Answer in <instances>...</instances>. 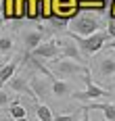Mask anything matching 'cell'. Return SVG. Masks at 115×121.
Here are the masks:
<instances>
[{"mask_svg":"<svg viewBox=\"0 0 115 121\" xmlns=\"http://www.w3.org/2000/svg\"><path fill=\"white\" fill-rule=\"evenodd\" d=\"M54 79H69V77H75V75H84L88 73V69H84L77 60H71V59H54V63L50 65L48 69Z\"/></svg>","mask_w":115,"mask_h":121,"instance_id":"obj_1","label":"cell"},{"mask_svg":"<svg viewBox=\"0 0 115 121\" xmlns=\"http://www.w3.org/2000/svg\"><path fill=\"white\" fill-rule=\"evenodd\" d=\"M71 40L75 42V46L80 50H84V52H88V54H96L98 50L102 48V44H105V40H107V34H101V31H94V34H90V36H75V34H71Z\"/></svg>","mask_w":115,"mask_h":121,"instance_id":"obj_2","label":"cell"},{"mask_svg":"<svg viewBox=\"0 0 115 121\" xmlns=\"http://www.w3.org/2000/svg\"><path fill=\"white\" fill-rule=\"evenodd\" d=\"M67 27L75 36H90V34L98 31V19H94L90 15H82V17H75V19H69Z\"/></svg>","mask_w":115,"mask_h":121,"instance_id":"obj_3","label":"cell"},{"mask_svg":"<svg viewBox=\"0 0 115 121\" xmlns=\"http://www.w3.org/2000/svg\"><path fill=\"white\" fill-rule=\"evenodd\" d=\"M59 52H61V48H59L57 40H48V42H40L31 50V56H36V59H57Z\"/></svg>","mask_w":115,"mask_h":121,"instance_id":"obj_4","label":"cell"},{"mask_svg":"<svg viewBox=\"0 0 115 121\" xmlns=\"http://www.w3.org/2000/svg\"><path fill=\"white\" fill-rule=\"evenodd\" d=\"M84 77H86V90L84 92H73V100H90V98H102L107 96V92L98 88L96 84H92L88 77V73H84Z\"/></svg>","mask_w":115,"mask_h":121,"instance_id":"obj_5","label":"cell"},{"mask_svg":"<svg viewBox=\"0 0 115 121\" xmlns=\"http://www.w3.org/2000/svg\"><path fill=\"white\" fill-rule=\"evenodd\" d=\"M27 86H29V90H34V96L36 98H46L50 94V84H48L44 77H40V75L31 77Z\"/></svg>","mask_w":115,"mask_h":121,"instance_id":"obj_6","label":"cell"},{"mask_svg":"<svg viewBox=\"0 0 115 121\" xmlns=\"http://www.w3.org/2000/svg\"><path fill=\"white\" fill-rule=\"evenodd\" d=\"M61 48H63L65 59H71V60H77V63H80L82 54H80V48L75 46V42H73L71 38H65L63 42H61Z\"/></svg>","mask_w":115,"mask_h":121,"instance_id":"obj_7","label":"cell"},{"mask_svg":"<svg viewBox=\"0 0 115 121\" xmlns=\"http://www.w3.org/2000/svg\"><path fill=\"white\" fill-rule=\"evenodd\" d=\"M54 11L59 13V17L69 19V15L75 11V0H54Z\"/></svg>","mask_w":115,"mask_h":121,"instance_id":"obj_8","label":"cell"},{"mask_svg":"<svg viewBox=\"0 0 115 121\" xmlns=\"http://www.w3.org/2000/svg\"><path fill=\"white\" fill-rule=\"evenodd\" d=\"M50 92L57 96H67V94H71V84L67 79H52Z\"/></svg>","mask_w":115,"mask_h":121,"instance_id":"obj_9","label":"cell"},{"mask_svg":"<svg viewBox=\"0 0 115 121\" xmlns=\"http://www.w3.org/2000/svg\"><path fill=\"white\" fill-rule=\"evenodd\" d=\"M42 38H44L42 31H25V34H23V42H25V46L29 50H34L40 42H42Z\"/></svg>","mask_w":115,"mask_h":121,"instance_id":"obj_10","label":"cell"},{"mask_svg":"<svg viewBox=\"0 0 115 121\" xmlns=\"http://www.w3.org/2000/svg\"><path fill=\"white\" fill-rule=\"evenodd\" d=\"M17 71V63H9V65H2V69H0V86L6 84L11 77L15 75Z\"/></svg>","mask_w":115,"mask_h":121,"instance_id":"obj_11","label":"cell"},{"mask_svg":"<svg viewBox=\"0 0 115 121\" xmlns=\"http://www.w3.org/2000/svg\"><path fill=\"white\" fill-rule=\"evenodd\" d=\"M9 86H11V90L15 92H29V86L25 84V77H11L9 79Z\"/></svg>","mask_w":115,"mask_h":121,"instance_id":"obj_12","label":"cell"},{"mask_svg":"<svg viewBox=\"0 0 115 121\" xmlns=\"http://www.w3.org/2000/svg\"><path fill=\"white\" fill-rule=\"evenodd\" d=\"M92 109L102 111L107 121H115V107H113V104H92Z\"/></svg>","mask_w":115,"mask_h":121,"instance_id":"obj_13","label":"cell"},{"mask_svg":"<svg viewBox=\"0 0 115 121\" xmlns=\"http://www.w3.org/2000/svg\"><path fill=\"white\" fill-rule=\"evenodd\" d=\"M9 113H11V117H15V119L27 117V111H25V107H21L19 102H13V104L9 107Z\"/></svg>","mask_w":115,"mask_h":121,"instance_id":"obj_14","label":"cell"},{"mask_svg":"<svg viewBox=\"0 0 115 121\" xmlns=\"http://www.w3.org/2000/svg\"><path fill=\"white\" fill-rule=\"evenodd\" d=\"M101 73L102 75H113L115 73V60L113 59H102L101 60Z\"/></svg>","mask_w":115,"mask_h":121,"instance_id":"obj_15","label":"cell"},{"mask_svg":"<svg viewBox=\"0 0 115 121\" xmlns=\"http://www.w3.org/2000/svg\"><path fill=\"white\" fill-rule=\"evenodd\" d=\"M36 115H38L40 121H54V119H52V111L48 109L46 104H40L38 111H36Z\"/></svg>","mask_w":115,"mask_h":121,"instance_id":"obj_16","label":"cell"},{"mask_svg":"<svg viewBox=\"0 0 115 121\" xmlns=\"http://www.w3.org/2000/svg\"><path fill=\"white\" fill-rule=\"evenodd\" d=\"M11 48H13V40L11 38H0V50L2 52H9Z\"/></svg>","mask_w":115,"mask_h":121,"instance_id":"obj_17","label":"cell"},{"mask_svg":"<svg viewBox=\"0 0 115 121\" xmlns=\"http://www.w3.org/2000/svg\"><path fill=\"white\" fill-rule=\"evenodd\" d=\"M54 121H77L75 115H59V117H54Z\"/></svg>","mask_w":115,"mask_h":121,"instance_id":"obj_18","label":"cell"},{"mask_svg":"<svg viewBox=\"0 0 115 121\" xmlns=\"http://www.w3.org/2000/svg\"><path fill=\"white\" fill-rule=\"evenodd\" d=\"M107 36L115 38V19H111V21H109V27H107Z\"/></svg>","mask_w":115,"mask_h":121,"instance_id":"obj_19","label":"cell"},{"mask_svg":"<svg viewBox=\"0 0 115 121\" xmlns=\"http://www.w3.org/2000/svg\"><path fill=\"white\" fill-rule=\"evenodd\" d=\"M6 104H9V94H4L0 90V107H6Z\"/></svg>","mask_w":115,"mask_h":121,"instance_id":"obj_20","label":"cell"},{"mask_svg":"<svg viewBox=\"0 0 115 121\" xmlns=\"http://www.w3.org/2000/svg\"><path fill=\"white\" fill-rule=\"evenodd\" d=\"M80 121H88V113H84V117H80Z\"/></svg>","mask_w":115,"mask_h":121,"instance_id":"obj_21","label":"cell"},{"mask_svg":"<svg viewBox=\"0 0 115 121\" xmlns=\"http://www.w3.org/2000/svg\"><path fill=\"white\" fill-rule=\"evenodd\" d=\"M109 46H111V48L115 50V38H113V42H111V44H109Z\"/></svg>","mask_w":115,"mask_h":121,"instance_id":"obj_22","label":"cell"},{"mask_svg":"<svg viewBox=\"0 0 115 121\" xmlns=\"http://www.w3.org/2000/svg\"><path fill=\"white\" fill-rule=\"evenodd\" d=\"M15 121H27V117H21V119H15Z\"/></svg>","mask_w":115,"mask_h":121,"instance_id":"obj_23","label":"cell"},{"mask_svg":"<svg viewBox=\"0 0 115 121\" xmlns=\"http://www.w3.org/2000/svg\"><path fill=\"white\" fill-rule=\"evenodd\" d=\"M0 27H2V17H0Z\"/></svg>","mask_w":115,"mask_h":121,"instance_id":"obj_24","label":"cell"},{"mask_svg":"<svg viewBox=\"0 0 115 121\" xmlns=\"http://www.w3.org/2000/svg\"><path fill=\"white\" fill-rule=\"evenodd\" d=\"M0 69H2V65H0Z\"/></svg>","mask_w":115,"mask_h":121,"instance_id":"obj_25","label":"cell"}]
</instances>
